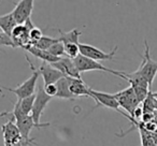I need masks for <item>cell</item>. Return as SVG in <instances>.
<instances>
[{"label": "cell", "instance_id": "7402d4cb", "mask_svg": "<svg viewBox=\"0 0 157 146\" xmlns=\"http://www.w3.org/2000/svg\"><path fill=\"white\" fill-rule=\"evenodd\" d=\"M138 129H139L140 135H141L142 146H156L155 145V142H154V139H153L152 133H150V132H147V131L144 130V129L142 128L141 124L139 125Z\"/></svg>", "mask_w": 157, "mask_h": 146}, {"label": "cell", "instance_id": "7a4b0ae2", "mask_svg": "<svg viewBox=\"0 0 157 146\" xmlns=\"http://www.w3.org/2000/svg\"><path fill=\"white\" fill-rule=\"evenodd\" d=\"M73 62L80 73L88 72V71H101V72H107V73H110V74L116 75V77L125 80L124 71L112 70V69H110V68H107L105 66H103L102 63L99 62V61H95L90 58H86V57L82 56L81 54L78 55L75 59H73Z\"/></svg>", "mask_w": 157, "mask_h": 146}, {"label": "cell", "instance_id": "ba28073f", "mask_svg": "<svg viewBox=\"0 0 157 146\" xmlns=\"http://www.w3.org/2000/svg\"><path fill=\"white\" fill-rule=\"evenodd\" d=\"M51 97H48V95L44 92L43 86L39 85L38 86V90L37 94H36V99H35V103H33V111H31V117H33V122L36 124H40V118L41 115L43 114L45 107H48V102L51 101Z\"/></svg>", "mask_w": 157, "mask_h": 146}, {"label": "cell", "instance_id": "ac0fdd59", "mask_svg": "<svg viewBox=\"0 0 157 146\" xmlns=\"http://www.w3.org/2000/svg\"><path fill=\"white\" fill-rule=\"evenodd\" d=\"M25 51H27L28 53L33 54L35 57L41 59L43 62H48V63H54L56 61H58L60 58H57V57H54L53 55H51L48 51H43L40 50V48L36 47V46H28Z\"/></svg>", "mask_w": 157, "mask_h": 146}, {"label": "cell", "instance_id": "83f0119b", "mask_svg": "<svg viewBox=\"0 0 157 146\" xmlns=\"http://www.w3.org/2000/svg\"><path fill=\"white\" fill-rule=\"evenodd\" d=\"M152 135H153V139H154L155 145L157 146V130L155 131V132H153V133H152Z\"/></svg>", "mask_w": 157, "mask_h": 146}, {"label": "cell", "instance_id": "4316f807", "mask_svg": "<svg viewBox=\"0 0 157 146\" xmlns=\"http://www.w3.org/2000/svg\"><path fill=\"white\" fill-rule=\"evenodd\" d=\"M43 89H44V92H45L48 97H51V98H53V97H56L57 88H56V85H55V84H48V85H44Z\"/></svg>", "mask_w": 157, "mask_h": 146}, {"label": "cell", "instance_id": "d4e9b609", "mask_svg": "<svg viewBox=\"0 0 157 146\" xmlns=\"http://www.w3.org/2000/svg\"><path fill=\"white\" fill-rule=\"evenodd\" d=\"M43 37V32L40 28L35 27L29 31V38H30V46H33L41 38Z\"/></svg>", "mask_w": 157, "mask_h": 146}, {"label": "cell", "instance_id": "3957f363", "mask_svg": "<svg viewBox=\"0 0 157 146\" xmlns=\"http://www.w3.org/2000/svg\"><path fill=\"white\" fill-rule=\"evenodd\" d=\"M137 71L147 81L150 87H152L153 81L157 74V61L151 57L150 45L146 40H144V55Z\"/></svg>", "mask_w": 157, "mask_h": 146}, {"label": "cell", "instance_id": "44dd1931", "mask_svg": "<svg viewBox=\"0 0 157 146\" xmlns=\"http://www.w3.org/2000/svg\"><path fill=\"white\" fill-rule=\"evenodd\" d=\"M58 41H59L58 38H51V37H48V36H43L33 46L40 48V50L48 51L51 46L54 45V44L57 43Z\"/></svg>", "mask_w": 157, "mask_h": 146}, {"label": "cell", "instance_id": "2e32d148", "mask_svg": "<svg viewBox=\"0 0 157 146\" xmlns=\"http://www.w3.org/2000/svg\"><path fill=\"white\" fill-rule=\"evenodd\" d=\"M56 88H57V94H56V98L59 99H68V100H74L75 97L71 94L69 89V83H68V79L67 77H61L56 84Z\"/></svg>", "mask_w": 157, "mask_h": 146}, {"label": "cell", "instance_id": "8992f818", "mask_svg": "<svg viewBox=\"0 0 157 146\" xmlns=\"http://www.w3.org/2000/svg\"><path fill=\"white\" fill-rule=\"evenodd\" d=\"M114 97H115L120 107H123L127 113L130 114L129 116L132 115L135 109L140 105V101L138 100L137 96H136L131 86H129L126 89L121 90V92L114 94Z\"/></svg>", "mask_w": 157, "mask_h": 146}, {"label": "cell", "instance_id": "603a6c76", "mask_svg": "<svg viewBox=\"0 0 157 146\" xmlns=\"http://www.w3.org/2000/svg\"><path fill=\"white\" fill-rule=\"evenodd\" d=\"M63 46H65V56L67 58H70L73 60L80 55V47H78V44L68 43L63 44Z\"/></svg>", "mask_w": 157, "mask_h": 146}, {"label": "cell", "instance_id": "4dcf8cb0", "mask_svg": "<svg viewBox=\"0 0 157 146\" xmlns=\"http://www.w3.org/2000/svg\"><path fill=\"white\" fill-rule=\"evenodd\" d=\"M152 95H153V97L157 100V92H152Z\"/></svg>", "mask_w": 157, "mask_h": 146}, {"label": "cell", "instance_id": "836d02e7", "mask_svg": "<svg viewBox=\"0 0 157 146\" xmlns=\"http://www.w3.org/2000/svg\"><path fill=\"white\" fill-rule=\"evenodd\" d=\"M0 32H1V31H0Z\"/></svg>", "mask_w": 157, "mask_h": 146}, {"label": "cell", "instance_id": "9c48e42d", "mask_svg": "<svg viewBox=\"0 0 157 146\" xmlns=\"http://www.w3.org/2000/svg\"><path fill=\"white\" fill-rule=\"evenodd\" d=\"M90 98L95 100L96 107H103L110 110H114V111L118 112L122 115L124 114V112H122L120 110V105H118L114 95L108 94V92H97V90H94L92 88L90 89Z\"/></svg>", "mask_w": 157, "mask_h": 146}, {"label": "cell", "instance_id": "7c38bea8", "mask_svg": "<svg viewBox=\"0 0 157 146\" xmlns=\"http://www.w3.org/2000/svg\"><path fill=\"white\" fill-rule=\"evenodd\" d=\"M56 70H58L65 77H71V79H82L80 72L78 71L73 60L67 57H63L58 61L51 63Z\"/></svg>", "mask_w": 157, "mask_h": 146}, {"label": "cell", "instance_id": "f1b7e54d", "mask_svg": "<svg viewBox=\"0 0 157 146\" xmlns=\"http://www.w3.org/2000/svg\"><path fill=\"white\" fill-rule=\"evenodd\" d=\"M153 122H154L155 126H156V128H157V111L154 113V119H153Z\"/></svg>", "mask_w": 157, "mask_h": 146}, {"label": "cell", "instance_id": "e0dca14e", "mask_svg": "<svg viewBox=\"0 0 157 146\" xmlns=\"http://www.w3.org/2000/svg\"><path fill=\"white\" fill-rule=\"evenodd\" d=\"M16 25L17 24H16L15 20H14V16L12 12L0 16V31L1 32L11 36L12 30L15 28Z\"/></svg>", "mask_w": 157, "mask_h": 146}, {"label": "cell", "instance_id": "30bf717a", "mask_svg": "<svg viewBox=\"0 0 157 146\" xmlns=\"http://www.w3.org/2000/svg\"><path fill=\"white\" fill-rule=\"evenodd\" d=\"M1 130H2V137L5 146H13L15 144H17L18 142L22 141L21 132L13 118H10L6 124L2 125Z\"/></svg>", "mask_w": 157, "mask_h": 146}, {"label": "cell", "instance_id": "4fadbf2b", "mask_svg": "<svg viewBox=\"0 0 157 146\" xmlns=\"http://www.w3.org/2000/svg\"><path fill=\"white\" fill-rule=\"evenodd\" d=\"M38 71H39L40 75H42L44 85L56 84L61 77H63V75L61 74L60 72L55 69L51 63L43 62V61H42V63L40 65Z\"/></svg>", "mask_w": 157, "mask_h": 146}, {"label": "cell", "instance_id": "6da1fadb", "mask_svg": "<svg viewBox=\"0 0 157 146\" xmlns=\"http://www.w3.org/2000/svg\"><path fill=\"white\" fill-rule=\"evenodd\" d=\"M26 60L28 61L29 63V67H30L31 71H33V74L29 79H27L25 82H23L21 85L16 86L15 88H8V87H1L2 89H6L8 92H12L14 94L16 97H17V100H23V99L27 98V97H30L33 95H35V90H36V85H37V82H38V79H39V71L38 69L35 67L31 60L29 59V57L25 56Z\"/></svg>", "mask_w": 157, "mask_h": 146}, {"label": "cell", "instance_id": "f546056e", "mask_svg": "<svg viewBox=\"0 0 157 146\" xmlns=\"http://www.w3.org/2000/svg\"><path fill=\"white\" fill-rule=\"evenodd\" d=\"M13 146H25L24 144H23V142L21 141V142H18L17 144H15V145H13Z\"/></svg>", "mask_w": 157, "mask_h": 146}, {"label": "cell", "instance_id": "277c9868", "mask_svg": "<svg viewBox=\"0 0 157 146\" xmlns=\"http://www.w3.org/2000/svg\"><path fill=\"white\" fill-rule=\"evenodd\" d=\"M124 75L125 80L130 83V86L132 87L133 92H135L140 103L143 102L146 99V97H147L148 92H151V87L148 85L147 81L140 74L137 70L135 72H131V73L124 71Z\"/></svg>", "mask_w": 157, "mask_h": 146}, {"label": "cell", "instance_id": "5b68a950", "mask_svg": "<svg viewBox=\"0 0 157 146\" xmlns=\"http://www.w3.org/2000/svg\"><path fill=\"white\" fill-rule=\"evenodd\" d=\"M15 124L21 132L22 142L25 146L31 145V144H36V145H37V143L33 141V139L30 137V132L33 128H38V129L45 128V127H50L51 125H52L51 122H43V124L40 122V124H36V122H33L31 115H28L25 118H23V119L18 120V122H15Z\"/></svg>", "mask_w": 157, "mask_h": 146}, {"label": "cell", "instance_id": "ffe728a7", "mask_svg": "<svg viewBox=\"0 0 157 146\" xmlns=\"http://www.w3.org/2000/svg\"><path fill=\"white\" fill-rule=\"evenodd\" d=\"M35 99H36V94L33 95L30 97H27V98L23 99V100H17L20 103V107L22 109V112L25 115H30L31 111H33V103H35Z\"/></svg>", "mask_w": 157, "mask_h": 146}, {"label": "cell", "instance_id": "8fae6325", "mask_svg": "<svg viewBox=\"0 0 157 146\" xmlns=\"http://www.w3.org/2000/svg\"><path fill=\"white\" fill-rule=\"evenodd\" d=\"M33 2L35 1L33 0H22L18 3H16L15 8L12 11L16 24L23 25L27 20L30 18L33 10V5H35Z\"/></svg>", "mask_w": 157, "mask_h": 146}, {"label": "cell", "instance_id": "484cf974", "mask_svg": "<svg viewBox=\"0 0 157 146\" xmlns=\"http://www.w3.org/2000/svg\"><path fill=\"white\" fill-rule=\"evenodd\" d=\"M10 46L12 48H15L16 45L14 44L13 40H12L11 36L7 35V33L0 32V46Z\"/></svg>", "mask_w": 157, "mask_h": 146}, {"label": "cell", "instance_id": "d6986e66", "mask_svg": "<svg viewBox=\"0 0 157 146\" xmlns=\"http://www.w3.org/2000/svg\"><path fill=\"white\" fill-rule=\"evenodd\" d=\"M59 33H60V37H58V40L60 42H63V44L72 43V44H80L78 42V37L82 35V32L78 29L74 28L73 30L69 31V32H63L60 29H57Z\"/></svg>", "mask_w": 157, "mask_h": 146}, {"label": "cell", "instance_id": "cb8c5ba5", "mask_svg": "<svg viewBox=\"0 0 157 146\" xmlns=\"http://www.w3.org/2000/svg\"><path fill=\"white\" fill-rule=\"evenodd\" d=\"M48 52L50 53L51 55H53L54 57L63 58V57L65 56V46H63V43L58 41L57 43H55L54 45L51 46L48 50Z\"/></svg>", "mask_w": 157, "mask_h": 146}, {"label": "cell", "instance_id": "1f68e13d", "mask_svg": "<svg viewBox=\"0 0 157 146\" xmlns=\"http://www.w3.org/2000/svg\"><path fill=\"white\" fill-rule=\"evenodd\" d=\"M0 94L2 95V88H1V87H0Z\"/></svg>", "mask_w": 157, "mask_h": 146}, {"label": "cell", "instance_id": "52a82bcc", "mask_svg": "<svg viewBox=\"0 0 157 146\" xmlns=\"http://www.w3.org/2000/svg\"><path fill=\"white\" fill-rule=\"evenodd\" d=\"M78 47H80V54L82 56L86 57V58H90L95 61L112 60L114 55L116 54V51H117V46H115L114 50H112L110 53H105L103 51L99 50V48L95 47V46L90 45V44H85V43H80L78 44Z\"/></svg>", "mask_w": 157, "mask_h": 146}, {"label": "cell", "instance_id": "9a60e30c", "mask_svg": "<svg viewBox=\"0 0 157 146\" xmlns=\"http://www.w3.org/2000/svg\"><path fill=\"white\" fill-rule=\"evenodd\" d=\"M69 83V89L74 97H87L90 98V89L85 84V82L82 79H71L67 77Z\"/></svg>", "mask_w": 157, "mask_h": 146}, {"label": "cell", "instance_id": "5bb4252c", "mask_svg": "<svg viewBox=\"0 0 157 146\" xmlns=\"http://www.w3.org/2000/svg\"><path fill=\"white\" fill-rule=\"evenodd\" d=\"M11 38L16 47H22L26 50L28 46H30L29 29L25 25H16L11 32Z\"/></svg>", "mask_w": 157, "mask_h": 146}, {"label": "cell", "instance_id": "d6a6232c", "mask_svg": "<svg viewBox=\"0 0 157 146\" xmlns=\"http://www.w3.org/2000/svg\"><path fill=\"white\" fill-rule=\"evenodd\" d=\"M0 51H2V50H1V47H0Z\"/></svg>", "mask_w": 157, "mask_h": 146}]
</instances>
